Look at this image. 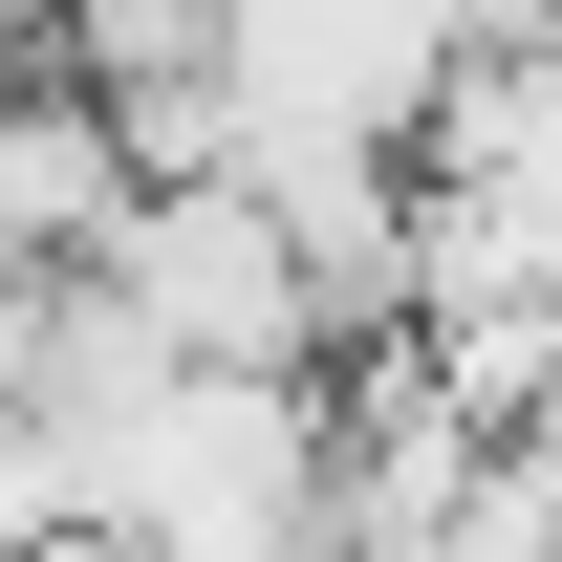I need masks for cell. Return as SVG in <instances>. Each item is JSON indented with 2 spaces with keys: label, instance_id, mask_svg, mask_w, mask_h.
<instances>
[{
  "label": "cell",
  "instance_id": "obj_1",
  "mask_svg": "<svg viewBox=\"0 0 562 562\" xmlns=\"http://www.w3.org/2000/svg\"><path fill=\"white\" fill-rule=\"evenodd\" d=\"M87 303L131 325L151 368H238V390H325V303H303V238H281L238 173H173V195L109 216Z\"/></svg>",
  "mask_w": 562,
  "mask_h": 562
},
{
  "label": "cell",
  "instance_id": "obj_2",
  "mask_svg": "<svg viewBox=\"0 0 562 562\" xmlns=\"http://www.w3.org/2000/svg\"><path fill=\"white\" fill-rule=\"evenodd\" d=\"M476 66V0H238L216 22V109H238V173L260 151H412Z\"/></svg>",
  "mask_w": 562,
  "mask_h": 562
},
{
  "label": "cell",
  "instance_id": "obj_3",
  "mask_svg": "<svg viewBox=\"0 0 562 562\" xmlns=\"http://www.w3.org/2000/svg\"><path fill=\"white\" fill-rule=\"evenodd\" d=\"M519 476H562V347H541V390H519V432H497Z\"/></svg>",
  "mask_w": 562,
  "mask_h": 562
}]
</instances>
